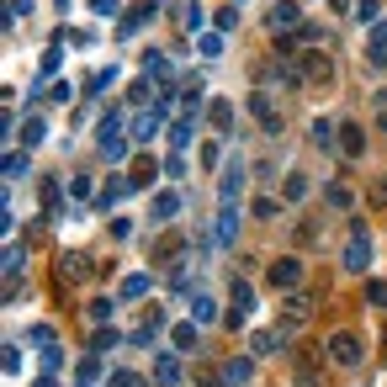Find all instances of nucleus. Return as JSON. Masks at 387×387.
<instances>
[{
    "mask_svg": "<svg viewBox=\"0 0 387 387\" xmlns=\"http://www.w3.org/2000/svg\"><path fill=\"white\" fill-rule=\"evenodd\" d=\"M32 345H37V351H48V345H53V329L48 324H32Z\"/></svg>",
    "mask_w": 387,
    "mask_h": 387,
    "instance_id": "c756f323",
    "label": "nucleus"
},
{
    "mask_svg": "<svg viewBox=\"0 0 387 387\" xmlns=\"http://www.w3.org/2000/svg\"><path fill=\"white\" fill-rule=\"evenodd\" d=\"M175 212H181V196H175V191H159V196H154V218H159V223H170Z\"/></svg>",
    "mask_w": 387,
    "mask_h": 387,
    "instance_id": "f3484780",
    "label": "nucleus"
},
{
    "mask_svg": "<svg viewBox=\"0 0 387 387\" xmlns=\"http://www.w3.org/2000/svg\"><path fill=\"white\" fill-rule=\"evenodd\" d=\"M144 292H149V276H128L122 281V297H144Z\"/></svg>",
    "mask_w": 387,
    "mask_h": 387,
    "instance_id": "bb28decb",
    "label": "nucleus"
},
{
    "mask_svg": "<svg viewBox=\"0 0 387 387\" xmlns=\"http://www.w3.org/2000/svg\"><path fill=\"white\" fill-rule=\"evenodd\" d=\"M318 366H324V355H318L313 345H303V351H297V372H292V387H324Z\"/></svg>",
    "mask_w": 387,
    "mask_h": 387,
    "instance_id": "f257e3e1",
    "label": "nucleus"
},
{
    "mask_svg": "<svg viewBox=\"0 0 387 387\" xmlns=\"http://www.w3.org/2000/svg\"><path fill=\"white\" fill-rule=\"evenodd\" d=\"M233 233H239V212L223 207V218H218V244H223V250H233Z\"/></svg>",
    "mask_w": 387,
    "mask_h": 387,
    "instance_id": "4468645a",
    "label": "nucleus"
},
{
    "mask_svg": "<svg viewBox=\"0 0 387 387\" xmlns=\"http://www.w3.org/2000/svg\"><path fill=\"white\" fill-rule=\"evenodd\" d=\"M308 318H313V303H308L303 292H292L287 303H281V334H297Z\"/></svg>",
    "mask_w": 387,
    "mask_h": 387,
    "instance_id": "f03ea898",
    "label": "nucleus"
},
{
    "mask_svg": "<svg viewBox=\"0 0 387 387\" xmlns=\"http://www.w3.org/2000/svg\"><path fill=\"white\" fill-rule=\"evenodd\" d=\"M170 144H175V149H186V144H191V117H181L175 128H170Z\"/></svg>",
    "mask_w": 387,
    "mask_h": 387,
    "instance_id": "b1692460",
    "label": "nucleus"
},
{
    "mask_svg": "<svg viewBox=\"0 0 387 387\" xmlns=\"http://www.w3.org/2000/svg\"><path fill=\"white\" fill-rule=\"evenodd\" d=\"M308 196V175H287V202H303Z\"/></svg>",
    "mask_w": 387,
    "mask_h": 387,
    "instance_id": "a878e982",
    "label": "nucleus"
},
{
    "mask_svg": "<svg viewBox=\"0 0 387 387\" xmlns=\"http://www.w3.org/2000/svg\"><path fill=\"white\" fill-rule=\"evenodd\" d=\"M111 387H144V382H138L133 372H111Z\"/></svg>",
    "mask_w": 387,
    "mask_h": 387,
    "instance_id": "58836bf2",
    "label": "nucleus"
},
{
    "mask_svg": "<svg viewBox=\"0 0 387 387\" xmlns=\"http://www.w3.org/2000/svg\"><path fill=\"white\" fill-rule=\"evenodd\" d=\"M212 318H218L212 297H191V324H212Z\"/></svg>",
    "mask_w": 387,
    "mask_h": 387,
    "instance_id": "412c9836",
    "label": "nucleus"
},
{
    "mask_svg": "<svg viewBox=\"0 0 387 387\" xmlns=\"http://www.w3.org/2000/svg\"><path fill=\"white\" fill-rule=\"evenodd\" d=\"M239 191H244V159H229V170H223V181H218L223 207H233V202H239Z\"/></svg>",
    "mask_w": 387,
    "mask_h": 387,
    "instance_id": "0eeeda50",
    "label": "nucleus"
},
{
    "mask_svg": "<svg viewBox=\"0 0 387 387\" xmlns=\"http://www.w3.org/2000/svg\"><path fill=\"white\" fill-rule=\"evenodd\" d=\"M90 345H96V355H107V351H111V345H122V334H111V329H101V334H96V339H90Z\"/></svg>",
    "mask_w": 387,
    "mask_h": 387,
    "instance_id": "cd10ccee",
    "label": "nucleus"
},
{
    "mask_svg": "<svg viewBox=\"0 0 387 387\" xmlns=\"http://www.w3.org/2000/svg\"><path fill=\"white\" fill-rule=\"evenodd\" d=\"M287 27H297V0H281V6H271V32H287Z\"/></svg>",
    "mask_w": 387,
    "mask_h": 387,
    "instance_id": "ddd939ff",
    "label": "nucleus"
},
{
    "mask_svg": "<svg viewBox=\"0 0 387 387\" xmlns=\"http://www.w3.org/2000/svg\"><path fill=\"white\" fill-rule=\"evenodd\" d=\"M334 133H339L334 122H324V117H318V122H313V144H318V149H329V144H339V138H334Z\"/></svg>",
    "mask_w": 387,
    "mask_h": 387,
    "instance_id": "4be33fe9",
    "label": "nucleus"
},
{
    "mask_svg": "<svg viewBox=\"0 0 387 387\" xmlns=\"http://www.w3.org/2000/svg\"><path fill=\"white\" fill-rule=\"evenodd\" d=\"M372 266V239H366V223L351 229V244H345V271H366Z\"/></svg>",
    "mask_w": 387,
    "mask_h": 387,
    "instance_id": "20e7f679",
    "label": "nucleus"
},
{
    "mask_svg": "<svg viewBox=\"0 0 387 387\" xmlns=\"http://www.w3.org/2000/svg\"><path fill=\"white\" fill-rule=\"evenodd\" d=\"M32 387H59V382H53V376H37V382Z\"/></svg>",
    "mask_w": 387,
    "mask_h": 387,
    "instance_id": "ea45409f",
    "label": "nucleus"
},
{
    "mask_svg": "<svg viewBox=\"0 0 387 387\" xmlns=\"http://www.w3.org/2000/svg\"><path fill=\"white\" fill-rule=\"evenodd\" d=\"M223 382H229V387H250V382H254V361H244V355H233V361L223 366Z\"/></svg>",
    "mask_w": 387,
    "mask_h": 387,
    "instance_id": "f8f14e48",
    "label": "nucleus"
},
{
    "mask_svg": "<svg viewBox=\"0 0 387 387\" xmlns=\"http://www.w3.org/2000/svg\"><path fill=\"white\" fill-rule=\"evenodd\" d=\"M154 254H159V260H175V254H181V239H159Z\"/></svg>",
    "mask_w": 387,
    "mask_h": 387,
    "instance_id": "473e14b6",
    "label": "nucleus"
},
{
    "mask_svg": "<svg viewBox=\"0 0 387 387\" xmlns=\"http://www.w3.org/2000/svg\"><path fill=\"white\" fill-rule=\"evenodd\" d=\"M207 117H212V128H218V133H229V128H233V101H212V107H207Z\"/></svg>",
    "mask_w": 387,
    "mask_h": 387,
    "instance_id": "dca6fc26",
    "label": "nucleus"
},
{
    "mask_svg": "<svg viewBox=\"0 0 387 387\" xmlns=\"http://www.w3.org/2000/svg\"><path fill=\"white\" fill-rule=\"evenodd\" d=\"M372 117H376V128H382V133H387V90H382V96H376V107H372Z\"/></svg>",
    "mask_w": 387,
    "mask_h": 387,
    "instance_id": "c9c22d12",
    "label": "nucleus"
},
{
    "mask_svg": "<svg viewBox=\"0 0 387 387\" xmlns=\"http://www.w3.org/2000/svg\"><path fill=\"white\" fill-rule=\"evenodd\" d=\"M297 281H303V260H292V254H281L276 266H271V287H276V292H292Z\"/></svg>",
    "mask_w": 387,
    "mask_h": 387,
    "instance_id": "423d86ee",
    "label": "nucleus"
},
{
    "mask_svg": "<svg viewBox=\"0 0 387 387\" xmlns=\"http://www.w3.org/2000/svg\"><path fill=\"white\" fill-rule=\"evenodd\" d=\"M90 11H96V16H117L122 0H90Z\"/></svg>",
    "mask_w": 387,
    "mask_h": 387,
    "instance_id": "2f4dec72",
    "label": "nucleus"
},
{
    "mask_svg": "<svg viewBox=\"0 0 387 387\" xmlns=\"http://www.w3.org/2000/svg\"><path fill=\"white\" fill-rule=\"evenodd\" d=\"M80 387H101V366H96V355H85V361H80Z\"/></svg>",
    "mask_w": 387,
    "mask_h": 387,
    "instance_id": "5701e85b",
    "label": "nucleus"
},
{
    "mask_svg": "<svg viewBox=\"0 0 387 387\" xmlns=\"http://www.w3.org/2000/svg\"><path fill=\"white\" fill-rule=\"evenodd\" d=\"M339 154H345V159H361V154H366L361 122H345V128H339Z\"/></svg>",
    "mask_w": 387,
    "mask_h": 387,
    "instance_id": "9d476101",
    "label": "nucleus"
},
{
    "mask_svg": "<svg viewBox=\"0 0 387 387\" xmlns=\"http://www.w3.org/2000/svg\"><path fill=\"white\" fill-rule=\"evenodd\" d=\"M376 11H382V0H355V16L361 22H376Z\"/></svg>",
    "mask_w": 387,
    "mask_h": 387,
    "instance_id": "c85d7f7f",
    "label": "nucleus"
},
{
    "mask_svg": "<svg viewBox=\"0 0 387 387\" xmlns=\"http://www.w3.org/2000/svg\"><path fill=\"white\" fill-rule=\"evenodd\" d=\"M281 339H287L281 329H260V334H254L250 345H254V355H271V351H281Z\"/></svg>",
    "mask_w": 387,
    "mask_h": 387,
    "instance_id": "2eb2a0df",
    "label": "nucleus"
},
{
    "mask_svg": "<svg viewBox=\"0 0 387 387\" xmlns=\"http://www.w3.org/2000/svg\"><path fill=\"white\" fill-rule=\"evenodd\" d=\"M366 297H372L376 308H387V281H372V287H366Z\"/></svg>",
    "mask_w": 387,
    "mask_h": 387,
    "instance_id": "72a5a7b5",
    "label": "nucleus"
},
{
    "mask_svg": "<svg viewBox=\"0 0 387 387\" xmlns=\"http://www.w3.org/2000/svg\"><path fill=\"white\" fill-rule=\"evenodd\" d=\"M250 313H254V292L244 287V281H233V308H229V324L239 329V324H244Z\"/></svg>",
    "mask_w": 387,
    "mask_h": 387,
    "instance_id": "9b49d317",
    "label": "nucleus"
},
{
    "mask_svg": "<svg viewBox=\"0 0 387 387\" xmlns=\"http://www.w3.org/2000/svg\"><path fill=\"white\" fill-rule=\"evenodd\" d=\"M329 207H351V191L345 186H329Z\"/></svg>",
    "mask_w": 387,
    "mask_h": 387,
    "instance_id": "e433bc0d",
    "label": "nucleus"
},
{
    "mask_svg": "<svg viewBox=\"0 0 387 387\" xmlns=\"http://www.w3.org/2000/svg\"><path fill=\"white\" fill-rule=\"evenodd\" d=\"M128 191H133V175H117V181H107V186H101V202H122V196H128Z\"/></svg>",
    "mask_w": 387,
    "mask_h": 387,
    "instance_id": "a211bd4d",
    "label": "nucleus"
},
{
    "mask_svg": "<svg viewBox=\"0 0 387 387\" xmlns=\"http://www.w3.org/2000/svg\"><path fill=\"white\" fill-rule=\"evenodd\" d=\"M250 111L260 117V128H266L271 138H281V111H276V101H271V90H250Z\"/></svg>",
    "mask_w": 387,
    "mask_h": 387,
    "instance_id": "7ed1b4c3",
    "label": "nucleus"
},
{
    "mask_svg": "<svg viewBox=\"0 0 387 387\" xmlns=\"http://www.w3.org/2000/svg\"><path fill=\"white\" fill-rule=\"evenodd\" d=\"M361 339H355V334H334V339H329V361H339V366H361Z\"/></svg>",
    "mask_w": 387,
    "mask_h": 387,
    "instance_id": "39448f33",
    "label": "nucleus"
},
{
    "mask_svg": "<svg viewBox=\"0 0 387 387\" xmlns=\"http://www.w3.org/2000/svg\"><path fill=\"white\" fill-rule=\"evenodd\" d=\"M372 207H387V175H376V181H372Z\"/></svg>",
    "mask_w": 387,
    "mask_h": 387,
    "instance_id": "7c9ffc66",
    "label": "nucleus"
},
{
    "mask_svg": "<svg viewBox=\"0 0 387 387\" xmlns=\"http://www.w3.org/2000/svg\"><path fill=\"white\" fill-rule=\"evenodd\" d=\"M43 133H48V128H43L37 117H32V122H22V144H27V149H32V144H43Z\"/></svg>",
    "mask_w": 387,
    "mask_h": 387,
    "instance_id": "393cba45",
    "label": "nucleus"
},
{
    "mask_svg": "<svg viewBox=\"0 0 387 387\" xmlns=\"http://www.w3.org/2000/svg\"><path fill=\"white\" fill-rule=\"evenodd\" d=\"M149 181H154V170H149V159H144V165H133V186H149Z\"/></svg>",
    "mask_w": 387,
    "mask_h": 387,
    "instance_id": "4c0bfd02",
    "label": "nucleus"
},
{
    "mask_svg": "<svg viewBox=\"0 0 387 387\" xmlns=\"http://www.w3.org/2000/svg\"><path fill=\"white\" fill-rule=\"evenodd\" d=\"M165 111H170V96L159 101V111H144V117L133 122V144H149V138L159 133V122H165Z\"/></svg>",
    "mask_w": 387,
    "mask_h": 387,
    "instance_id": "1a4fd4ad",
    "label": "nucleus"
},
{
    "mask_svg": "<svg viewBox=\"0 0 387 387\" xmlns=\"http://www.w3.org/2000/svg\"><path fill=\"white\" fill-rule=\"evenodd\" d=\"M154 376H159L165 387H175V382H181V366H175V355H154Z\"/></svg>",
    "mask_w": 387,
    "mask_h": 387,
    "instance_id": "6ab92c4d",
    "label": "nucleus"
},
{
    "mask_svg": "<svg viewBox=\"0 0 387 387\" xmlns=\"http://www.w3.org/2000/svg\"><path fill=\"white\" fill-rule=\"evenodd\" d=\"M170 345L175 351H196V324H175L170 329Z\"/></svg>",
    "mask_w": 387,
    "mask_h": 387,
    "instance_id": "aec40b11",
    "label": "nucleus"
},
{
    "mask_svg": "<svg viewBox=\"0 0 387 387\" xmlns=\"http://www.w3.org/2000/svg\"><path fill=\"white\" fill-rule=\"evenodd\" d=\"M111 308H117V303H107V297H96V303H90V318L101 324V318H111Z\"/></svg>",
    "mask_w": 387,
    "mask_h": 387,
    "instance_id": "f704fd0d",
    "label": "nucleus"
},
{
    "mask_svg": "<svg viewBox=\"0 0 387 387\" xmlns=\"http://www.w3.org/2000/svg\"><path fill=\"white\" fill-rule=\"evenodd\" d=\"M303 80L318 90V85H329V80H334V64H329L324 53H303Z\"/></svg>",
    "mask_w": 387,
    "mask_h": 387,
    "instance_id": "6e6552de",
    "label": "nucleus"
}]
</instances>
